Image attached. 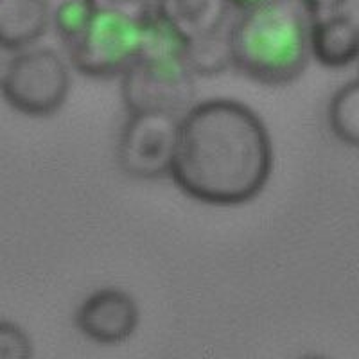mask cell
I'll list each match as a JSON object with an SVG mask.
<instances>
[{"label": "cell", "mask_w": 359, "mask_h": 359, "mask_svg": "<svg viewBox=\"0 0 359 359\" xmlns=\"http://www.w3.org/2000/svg\"><path fill=\"white\" fill-rule=\"evenodd\" d=\"M268 128L245 102L208 99L180 121L172 182L185 196L214 207L245 205L273 172Z\"/></svg>", "instance_id": "6da1fadb"}, {"label": "cell", "mask_w": 359, "mask_h": 359, "mask_svg": "<svg viewBox=\"0 0 359 359\" xmlns=\"http://www.w3.org/2000/svg\"><path fill=\"white\" fill-rule=\"evenodd\" d=\"M229 40L233 67L262 85L293 83L309 63V22L286 0L243 11Z\"/></svg>", "instance_id": "7a4b0ae2"}, {"label": "cell", "mask_w": 359, "mask_h": 359, "mask_svg": "<svg viewBox=\"0 0 359 359\" xmlns=\"http://www.w3.org/2000/svg\"><path fill=\"white\" fill-rule=\"evenodd\" d=\"M70 92V70L53 49H27L13 56L0 94L15 111L49 117L62 110Z\"/></svg>", "instance_id": "3957f363"}, {"label": "cell", "mask_w": 359, "mask_h": 359, "mask_svg": "<svg viewBox=\"0 0 359 359\" xmlns=\"http://www.w3.org/2000/svg\"><path fill=\"white\" fill-rule=\"evenodd\" d=\"M121 94L130 114H182L194 104L196 83L184 56H139L121 76Z\"/></svg>", "instance_id": "277c9868"}, {"label": "cell", "mask_w": 359, "mask_h": 359, "mask_svg": "<svg viewBox=\"0 0 359 359\" xmlns=\"http://www.w3.org/2000/svg\"><path fill=\"white\" fill-rule=\"evenodd\" d=\"M140 47L142 20L117 11H95L85 34L67 50L79 74L108 79L123 76L139 57Z\"/></svg>", "instance_id": "5b68a950"}, {"label": "cell", "mask_w": 359, "mask_h": 359, "mask_svg": "<svg viewBox=\"0 0 359 359\" xmlns=\"http://www.w3.org/2000/svg\"><path fill=\"white\" fill-rule=\"evenodd\" d=\"M180 121L165 111L130 114L117 146V162L137 180H158L171 175L178 146Z\"/></svg>", "instance_id": "8992f818"}, {"label": "cell", "mask_w": 359, "mask_h": 359, "mask_svg": "<svg viewBox=\"0 0 359 359\" xmlns=\"http://www.w3.org/2000/svg\"><path fill=\"white\" fill-rule=\"evenodd\" d=\"M140 320L137 300L118 287H102L83 300L76 313V327L90 341L118 345L137 331Z\"/></svg>", "instance_id": "52a82bcc"}, {"label": "cell", "mask_w": 359, "mask_h": 359, "mask_svg": "<svg viewBox=\"0 0 359 359\" xmlns=\"http://www.w3.org/2000/svg\"><path fill=\"white\" fill-rule=\"evenodd\" d=\"M309 22L311 54L329 69H343L359 57V0Z\"/></svg>", "instance_id": "ba28073f"}, {"label": "cell", "mask_w": 359, "mask_h": 359, "mask_svg": "<svg viewBox=\"0 0 359 359\" xmlns=\"http://www.w3.org/2000/svg\"><path fill=\"white\" fill-rule=\"evenodd\" d=\"M49 0H0V47L22 53L49 29Z\"/></svg>", "instance_id": "9c48e42d"}, {"label": "cell", "mask_w": 359, "mask_h": 359, "mask_svg": "<svg viewBox=\"0 0 359 359\" xmlns=\"http://www.w3.org/2000/svg\"><path fill=\"white\" fill-rule=\"evenodd\" d=\"M229 0H158V13L185 41L223 31L229 15Z\"/></svg>", "instance_id": "30bf717a"}, {"label": "cell", "mask_w": 359, "mask_h": 359, "mask_svg": "<svg viewBox=\"0 0 359 359\" xmlns=\"http://www.w3.org/2000/svg\"><path fill=\"white\" fill-rule=\"evenodd\" d=\"M327 121L336 139L359 147V79L336 90L327 108Z\"/></svg>", "instance_id": "8fae6325"}, {"label": "cell", "mask_w": 359, "mask_h": 359, "mask_svg": "<svg viewBox=\"0 0 359 359\" xmlns=\"http://www.w3.org/2000/svg\"><path fill=\"white\" fill-rule=\"evenodd\" d=\"M185 62L189 69L200 76H216L233 65L229 33L210 34L187 41Z\"/></svg>", "instance_id": "7c38bea8"}, {"label": "cell", "mask_w": 359, "mask_h": 359, "mask_svg": "<svg viewBox=\"0 0 359 359\" xmlns=\"http://www.w3.org/2000/svg\"><path fill=\"white\" fill-rule=\"evenodd\" d=\"M187 41L158 13L142 20V47L139 56L172 57L184 56Z\"/></svg>", "instance_id": "4fadbf2b"}, {"label": "cell", "mask_w": 359, "mask_h": 359, "mask_svg": "<svg viewBox=\"0 0 359 359\" xmlns=\"http://www.w3.org/2000/svg\"><path fill=\"white\" fill-rule=\"evenodd\" d=\"M94 15L95 9L88 0H65L57 6L54 11V25L67 49L85 34Z\"/></svg>", "instance_id": "5bb4252c"}, {"label": "cell", "mask_w": 359, "mask_h": 359, "mask_svg": "<svg viewBox=\"0 0 359 359\" xmlns=\"http://www.w3.org/2000/svg\"><path fill=\"white\" fill-rule=\"evenodd\" d=\"M34 347L18 323L0 320V359H33Z\"/></svg>", "instance_id": "9a60e30c"}, {"label": "cell", "mask_w": 359, "mask_h": 359, "mask_svg": "<svg viewBox=\"0 0 359 359\" xmlns=\"http://www.w3.org/2000/svg\"><path fill=\"white\" fill-rule=\"evenodd\" d=\"M95 11H117L137 20L155 15L158 0H88Z\"/></svg>", "instance_id": "2e32d148"}, {"label": "cell", "mask_w": 359, "mask_h": 359, "mask_svg": "<svg viewBox=\"0 0 359 359\" xmlns=\"http://www.w3.org/2000/svg\"><path fill=\"white\" fill-rule=\"evenodd\" d=\"M351 2L352 0H300V6H302V11L307 20H316V18L339 11Z\"/></svg>", "instance_id": "e0dca14e"}, {"label": "cell", "mask_w": 359, "mask_h": 359, "mask_svg": "<svg viewBox=\"0 0 359 359\" xmlns=\"http://www.w3.org/2000/svg\"><path fill=\"white\" fill-rule=\"evenodd\" d=\"M13 56H15V53H9V50L0 47V88H2V85L6 81V76H8L9 67H11L13 62Z\"/></svg>", "instance_id": "ac0fdd59"}, {"label": "cell", "mask_w": 359, "mask_h": 359, "mask_svg": "<svg viewBox=\"0 0 359 359\" xmlns=\"http://www.w3.org/2000/svg\"><path fill=\"white\" fill-rule=\"evenodd\" d=\"M230 6H236V8L243 9V11H248V9L259 8V6L271 4L275 0H229Z\"/></svg>", "instance_id": "d6986e66"}, {"label": "cell", "mask_w": 359, "mask_h": 359, "mask_svg": "<svg viewBox=\"0 0 359 359\" xmlns=\"http://www.w3.org/2000/svg\"><path fill=\"white\" fill-rule=\"evenodd\" d=\"M302 359H327V358H323V355L313 354V355H306V358H302Z\"/></svg>", "instance_id": "ffe728a7"}]
</instances>
